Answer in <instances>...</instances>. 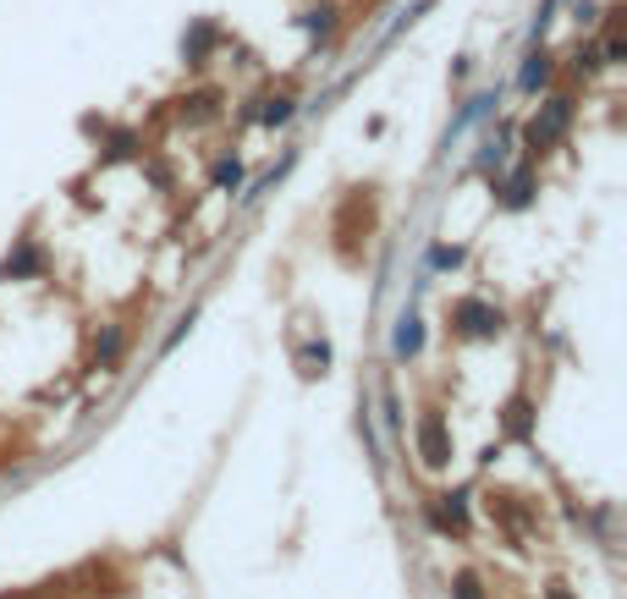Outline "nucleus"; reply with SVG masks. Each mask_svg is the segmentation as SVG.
Listing matches in <instances>:
<instances>
[{"mask_svg":"<svg viewBox=\"0 0 627 599\" xmlns=\"http://www.w3.org/2000/svg\"><path fill=\"white\" fill-rule=\"evenodd\" d=\"M567 127H573V100H551V105L528 122V144H534V149H551Z\"/></svg>","mask_w":627,"mask_h":599,"instance_id":"obj_1","label":"nucleus"},{"mask_svg":"<svg viewBox=\"0 0 627 599\" xmlns=\"http://www.w3.org/2000/svg\"><path fill=\"white\" fill-rule=\"evenodd\" d=\"M452 324H458L463 335H495V330H501V308H490L484 298H463L452 308Z\"/></svg>","mask_w":627,"mask_h":599,"instance_id":"obj_2","label":"nucleus"},{"mask_svg":"<svg viewBox=\"0 0 627 599\" xmlns=\"http://www.w3.org/2000/svg\"><path fill=\"white\" fill-rule=\"evenodd\" d=\"M419 451H424L430 467H446L452 441H446V419H441V413H424V419H419Z\"/></svg>","mask_w":627,"mask_h":599,"instance_id":"obj_3","label":"nucleus"},{"mask_svg":"<svg viewBox=\"0 0 627 599\" xmlns=\"http://www.w3.org/2000/svg\"><path fill=\"white\" fill-rule=\"evenodd\" d=\"M463 500H469V495H441V500H435V523L463 534V528H469V506H463Z\"/></svg>","mask_w":627,"mask_h":599,"instance_id":"obj_4","label":"nucleus"},{"mask_svg":"<svg viewBox=\"0 0 627 599\" xmlns=\"http://www.w3.org/2000/svg\"><path fill=\"white\" fill-rule=\"evenodd\" d=\"M495 105H501V100H495V94H479V100H469V105H463V116H458V122H452V133H446V144H452V138H458V133H469L473 122H479V116H490V111H495Z\"/></svg>","mask_w":627,"mask_h":599,"instance_id":"obj_5","label":"nucleus"},{"mask_svg":"<svg viewBox=\"0 0 627 599\" xmlns=\"http://www.w3.org/2000/svg\"><path fill=\"white\" fill-rule=\"evenodd\" d=\"M545 78H551V55H545V50H534V55L523 61V72H517V89H528V94H534Z\"/></svg>","mask_w":627,"mask_h":599,"instance_id":"obj_6","label":"nucleus"},{"mask_svg":"<svg viewBox=\"0 0 627 599\" xmlns=\"http://www.w3.org/2000/svg\"><path fill=\"white\" fill-rule=\"evenodd\" d=\"M501 198H506V209H523V204L534 198V176H528V171H512L506 187H501Z\"/></svg>","mask_w":627,"mask_h":599,"instance_id":"obj_7","label":"nucleus"},{"mask_svg":"<svg viewBox=\"0 0 627 599\" xmlns=\"http://www.w3.org/2000/svg\"><path fill=\"white\" fill-rule=\"evenodd\" d=\"M39 270V248H17L11 259H6V281H22V276H33Z\"/></svg>","mask_w":627,"mask_h":599,"instance_id":"obj_8","label":"nucleus"},{"mask_svg":"<svg viewBox=\"0 0 627 599\" xmlns=\"http://www.w3.org/2000/svg\"><path fill=\"white\" fill-rule=\"evenodd\" d=\"M419 347H424V330H419V319H413V313H402V330H397V352H402V358H413Z\"/></svg>","mask_w":627,"mask_h":599,"instance_id":"obj_9","label":"nucleus"},{"mask_svg":"<svg viewBox=\"0 0 627 599\" xmlns=\"http://www.w3.org/2000/svg\"><path fill=\"white\" fill-rule=\"evenodd\" d=\"M209 39H215V28H209V22H198V28H193V39H182V55H187V61H204Z\"/></svg>","mask_w":627,"mask_h":599,"instance_id":"obj_10","label":"nucleus"},{"mask_svg":"<svg viewBox=\"0 0 627 599\" xmlns=\"http://www.w3.org/2000/svg\"><path fill=\"white\" fill-rule=\"evenodd\" d=\"M479 165L490 171V165H506V138L495 133V138H484V149H479Z\"/></svg>","mask_w":627,"mask_h":599,"instance_id":"obj_11","label":"nucleus"},{"mask_svg":"<svg viewBox=\"0 0 627 599\" xmlns=\"http://www.w3.org/2000/svg\"><path fill=\"white\" fill-rule=\"evenodd\" d=\"M292 116V100H259V122H287Z\"/></svg>","mask_w":627,"mask_h":599,"instance_id":"obj_12","label":"nucleus"},{"mask_svg":"<svg viewBox=\"0 0 627 599\" xmlns=\"http://www.w3.org/2000/svg\"><path fill=\"white\" fill-rule=\"evenodd\" d=\"M237 182H243V165L237 159H220L215 165V187H237Z\"/></svg>","mask_w":627,"mask_h":599,"instance_id":"obj_13","label":"nucleus"},{"mask_svg":"<svg viewBox=\"0 0 627 599\" xmlns=\"http://www.w3.org/2000/svg\"><path fill=\"white\" fill-rule=\"evenodd\" d=\"M506 430H512V435H528V402H512V407H506Z\"/></svg>","mask_w":627,"mask_h":599,"instance_id":"obj_14","label":"nucleus"},{"mask_svg":"<svg viewBox=\"0 0 627 599\" xmlns=\"http://www.w3.org/2000/svg\"><path fill=\"white\" fill-rule=\"evenodd\" d=\"M325 363H330V347H309L304 352V374H325Z\"/></svg>","mask_w":627,"mask_h":599,"instance_id":"obj_15","label":"nucleus"},{"mask_svg":"<svg viewBox=\"0 0 627 599\" xmlns=\"http://www.w3.org/2000/svg\"><path fill=\"white\" fill-rule=\"evenodd\" d=\"M430 259H435V265H441V270H446V265H463V248H435V254H430Z\"/></svg>","mask_w":627,"mask_h":599,"instance_id":"obj_16","label":"nucleus"},{"mask_svg":"<svg viewBox=\"0 0 627 599\" xmlns=\"http://www.w3.org/2000/svg\"><path fill=\"white\" fill-rule=\"evenodd\" d=\"M458 599H484V595H479V578L463 572V578H458Z\"/></svg>","mask_w":627,"mask_h":599,"instance_id":"obj_17","label":"nucleus"},{"mask_svg":"<svg viewBox=\"0 0 627 599\" xmlns=\"http://www.w3.org/2000/svg\"><path fill=\"white\" fill-rule=\"evenodd\" d=\"M545 599H573V595H567V589H551V595H545Z\"/></svg>","mask_w":627,"mask_h":599,"instance_id":"obj_18","label":"nucleus"}]
</instances>
